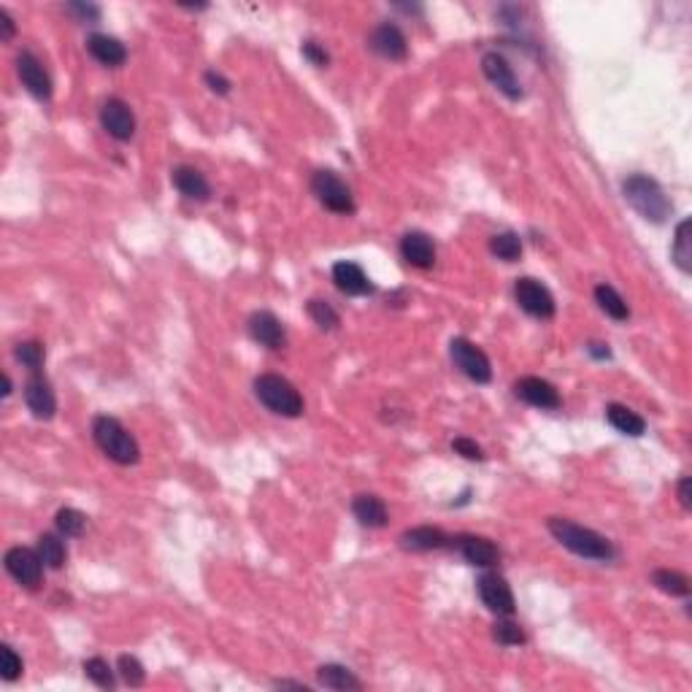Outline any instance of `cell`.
<instances>
[{"label":"cell","instance_id":"obj_1","mask_svg":"<svg viewBox=\"0 0 692 692\" xmlns=\"http://www.w3.org/2000/svg\"><path fill=\"white\" fill-rule=\"evenodd\" d=\"M547 528H549V533L555 536V541L560 547H566L568 552H574L584 560L608 563V560L617 558V547L606 536H600V533H595L584 525H577L566 517H549Z\"/></svg>","mask_w":692,"mask_h":692},{"label":"cell","instance_id":"obj_2","mask_svg":"<svg viewBox=\"0 0 692 692\" xmlns=\"http://www.w3.org/2000/svg\"><path fill=\"white\" fill-rule=\"evenodd\" d=\"M622 195L630 203V209L652 225H663L674 212V203L668 201L666 190L652 176H644V173L628 176L622 182Z\"/></svg>","mask_w":692,"mask_h":692},{"label":"cell","instance_id":"obj_3","mask_svg":"<svg viewBox=\"0 0 692 692\" xmlns=\"http://www.w3.org/2000/svg\"><path fill=\"white\" fill-rule=\"evenodd\" d=\"M254 395L268 411H273L279 417H287V420L301 417L303 409H306L303 395L295 390V384L290 379L279 376V373H260L254 379Z\"/></svg>","mask_w":692,"mask_h":692},{"label":"cell","instance_id":"obj_4","mask_svg":"<svg viewBox=\"0 0 692 692\" xmlns=\"http://www.w3.org/2000/svg\"><path fill=\"white\" fill-rule=\"evenodd\" d=\"M93 439L95 444L101 447V452L106 458H112L119 465H135L141 460V450H138V441L127 433V428L114 420V417H95L93 422Z\"/></svg>","mask_w":692,"mask_h":692},{"label":"cell","instance_id":"obj_5","mask_svg":"<svg viewBox=\"0 0 692 692\" xmlns=\"http://www.w3.org/2000/svg\"><path fill=\"white\" fill-rule=\"evenodd\" d=\"M311 193H314L317 201H320L328 212H333V214L349 217V214L357 212L354 195H351L349 184H346L339 173H333V171H317V173L311 176Z\"/></svg>","mask_w":692,"mask_h":692},{"label":"cell","instance_id":"obj_6","mask_svg":"<svg viewBox=\"0 0 692 692\" xmlns=\"http://www.w3.org/2000/svg\"><path fill=\"white\" fill-rule=\"evenodd\" d=\"M514 298L519 303V309L536 320H552L555 311H558V303L552 298V292L539 282V279H530V276H522L517 279L514 284Z\"/></svg>","mask_w":692,"mask_h":692},{"label":"cell","instance_id":"obj_7","mask_svg":"<svg viewBox=\"0 0 692 692\" xmlns=\"http://www.w3.org/2000/svg\"><path fill=\"white\" fill-rule=\"evenodd\" d=\"M5 571L16 584H22L25 589H35L44 578V560L38 555V549H27V547H11L5 552Z\"/></svg>","mask_w":692,"mask_h":692},{"label":"cell","instance_id":"obj_8","mask_svg":"<svg viewBox=\"0 0 692 692\" xmlns=\"http://www.w3.org/2000/svg\"><path fill=\"white\" fill-rule=\"evenodd\" d=\"M450 354H452V362L460 368L462 373L476 381V384H487L492 379V365H489V357L473 344L468 339H452L450 344Z\"/></svg>","mask_w":692,"mask_h":692},{"label":"cell","instance_id":"obj_9","mask_svg":"<svg viewBox=\"0 0 692 692\" xmlns=\"http://www.w3.org/2000/svg\"><path fill=\"white\" fill-rule=\"evenodd\" d=\"M476 589H479L481 603H484L492 614H498V617H511V614H514V608H517L514 592H511L509 581L500 577V574H495V571L481 574L479 581H476Z\"/></svg>","mask_w":692,"mask_h":692},{"label":"cell","instance_id":"obj_10","mask_svg":"<svg viewBox=\"0 0 692 692\" xmlns=\"http://www.w3.org/2000/svg\"><path fill=\"white\" fill-rule=\"evenodd\" d=\"M481 71H484V76L489 79V84H492L498 93H503L509 101H522V98H525V90H522V84H519L514 68L506 63L503 54L487 52V54L481 57Z\"/></svg>","mask_w":692,"mask_h":692},{"label":"cell","instance_id":"obj_11","mask_svg":"<svg viewBox=\"0 0 692 692\" xmlns=\"http://www.w3.org/2000/svg\"><path fill=\"white\" fill-rule=\"evenodd\" d=\"M25 403L33 411L35 420L49 422L57 414V395L52 390V381L41 371L27 376V381H25Z\"/></svg>","mask_w":692,"mask_h":692},{"label":"cell","instance_id":"obj_12","mask_svg":"<svg viewBox=\"0 0 692 692\" xmlns=\"http://www.w3.org/2000/svg\"><path fill=\"white\" fill-rule=\"evenodd\" d=\"M16 74H19L22 87L33 98H38V101H49L52 98V79H49L44 63L33 52H19V57H16Z\"/></svg>","mask_w":692,"mask_h":692},{"label":"cell","instance_id":"obj_13","mask_svg":"<svg viewBox=\"0 0 692 692\" xmlns=\"http://www.w3.org/2000/svg\"><path fill=\"white\" fill-rule=\"evenodd\" d=\"M514 395L519 400H525L528 406H536V409H544V411H555V409L563 406V398L555 390V384H549L541 376H522L514 384Z\"/></svg>","mask_w":692,"mask_h":692},{"label":"cell","instance_id":"obj_14","mask_svg":"<svg viewBox=\"0 0 692 692\" xmlns=\"http://www.w3.org/2000/svg\"><path fill=\"white\" fill-rule=\"evenodd\" d=\"M101 124L114 141H130L135 135V114L122 98H109L101 106Z\"/></svg>","mask_w":692,"mask_h":692},{"label":"cell","instance_id":"obj_15","mask_svg":"<svg viewBox=\"0 0 692 692\" xmlns=\"http://www.w3.org/2000/svg\"><path fill=\"white\" fill-rule=\"evenodd\" d=\"M368 44H371V49H373L379 57H384V60L400 63V60L409 57V41H406L403 30H400L398 25H392V22L379 25V27L371 33Z\"/></svg>","mask_w":692,"mask_h":692},{"label":"cell","instance_id":"obj_16","mask_svg":"<svg viewBox=\"0 0 692 692\" xmlns=\"http://www.w3.org/2000/svg\"><path fill=\"white\" fill-rule=\"evenodd\" d=\"M249 336L271 351H279L287 346V331L273 311H254L249 317Z\"/></svg>","mask_w":692,"mask_h":692},{"label":"cell","instance_id":"obj_17","mask_svg":"<svg viewBox=\"0 0 692 692\" xmlns=\"http://www.w3.org/2000/svg\"><path fill=\"white\" fill-rule=\"evenodd\" d=\"M452 544L458 547V552L462 555V560L468 563V566H476V568H492L498 560H500V549L489 541V539H484V536H458V539H452Z\"/></svg>","mask_w":692,"mask_h":692},{"label":"cell","instance_id":"obj_18","mask_svg":"<svg viewBox=\"0 0 692 692\" xmlns=\"http://www.w3.org/2000/svg\"><path fill=\"white\" fill-rule=\"evenodd\" d=\"M400 257L420 271H428L436 265V243L428 232L411 231L400 238Z\"/></svg>","mask_w":692,"mask_h":692},{"label":"cell","instance_id":"obj_19","mask_svg":"<svg viewBox=\"0 0 692 692\" xmlns=\"http://www.w3.org/2000/svg\"><path fill=\"white\" fill-rule=\"evenodd\" d=\"M171 182L173 187L187 198V201H198V203H206L212 198V184L209 179L195 168V165H176L171 171Z\"/></svg>","mask_w":692,"mask_h":692},{"label":"cell","instance_id":"obj_20","mask_svg":"<svg viewBox=\"0 0 692 692\" xmlns=\"http://www.w3.org/2000/svg\"><path fill=\"white\" fill-rule=\"evenodd\" d=\"M450 544H452V536H447L441 528H433V525L411 528L400 536V547L409 552H439V549H447Z\"/></svg>","mask_w":692,"mask_h":692},{"label":"cell","instance_id":"obj_21","mask_svg":"<svg viewBox=\"0 0 692 692\" xmlns=\"http://www.w3.org/2000/svg\"><path fill=\"white\" fill-rule=\"evenodd\" d=\"M333 282L344 295H351V298L373 292V284H371L368 273L357 262H349V260H341V262L333 265Z\"/></svg>","mask_w":692,"mask_h":692},{"label":"cell","instance_id":"obj_22","mask_svg":"<svg viewBox=\"0 0 692 692\" xmlns=\"http://www.w3.org/2000/svg\"><path fill=\"white\" fill-rule=\"evenodd\" d=\"M351 514H354V519H357L362 528H373V530L384 528L387 519H390L384 500H381L379 495H371V492L354 495V500H351Z\"/></svg>","mask_w":692,"mask_h":692},{"label":"cell","instance_id":"obj_23","mask_svg":"<svg viewBox=\"0 0 692 692\" xmlns=\"http://www.w3.org/2000/svg\"><path fill=\"white\" fill-rule=\"evenodd\" d=\"M87 52L101 63V65H109V68H119L124 65L127 60V49L124 44L114 38V35H106V33H93L87 38Z\"/></svg>","mask_w":692,"mask_h":692},{"label":"cell","instance_id":"obj_24","mask_svg":"<svg viewBox=\"0 0 692 692\" xmlns=\"http://www.w3.org/2000/svg\"><path fill=\"white\" fill-rule=\"evenodd\" d=\"M606 420L614 430H619L622 436H630V439H638L647 433V422L644 417H638L633 409L622 406V403H608L606 406Z\"/></svg>","mask_w":692,"mask_h":692},{"label":"cell","instance_id":"obj_25","mask_svg":"<svg viewBox=\"0 0 692 692\" xmlns=\"http://www.w3.org/2000/svg\"><path fill=\"white\" fill-rule=\"evenodd\" d=\"M317 682L328 690H339V692H351V690H362V682L346 668V666H339V663H328V666H320L317 668Z\"/></svg>","mask_w":692,"mask_h":692},{"label":"cell","instance_id":"obj_26","mask_svg":"<svg viewBox=\"0 0 692 692\" xmlns=\"http://www.w3.org/2000/svg\"><path fill=\"white\" fill-rule=\"evenodd\" d=\"M595 301H598V306H600V311L606 314V317H611V320H617V322H625V320H630V306L625 303V298L611 287V284H598L595 287Z\"/></svg>","mask_w":692,"mask_h":692},{"label":"cell","instance_id":"obj_27","mask_svg":"<svg viewBox=\"0 0 692 692\" xmlns=\"http://www.w3.org/2000/svg\"><path fill=\"white\" fill-rule=\"evenodd\" d=\"M692 222L690 220H682L679 228H677V235H674V246H671V257L677 262V268L682 273H690L692 271Z\"/></svg>","mask_w":692,"mask_h":692},{"label":"cell","instance_id":"obj_28","mask_svg":"<svg viewBox=\"0 0 692 692\" xmlns=\"http://www.w3.org/2000/svg\"><path fill=\"white\" fill-rule=\"evenodd\" d=\"M35 549H38V555H41V560H44L46 568L60 571V568L65 566L68 552H65V544L60 541V536H54V533L38 536V547H35Z\"/></svg>","mask_w":692,"mask_h":692},{"label":"cell","instance_id":"obj_29","mask_svg":"<svg viewBox=\"0 0 692 692\" xmlns=\"http://www.w3.org/2000/svg\"><path fill=\"white\" fill-rule=\"evenodd\" d=\"M652 584L660 592L671 595V598H687L690 595V578L679 574V571H671V568H657L652 574Z\"/></svg>","mask_w":692,"mask_h":692},{"label":"cell","instance_id":"obj_30","mask_svg":"<svg viewBox=\"0 0 692 692\" xmlns=\"http://www.w3.org/2000/svg\"><path fill=\"white\" fill-rule=\"evenodd\" d=\"M489 252H492L498 260H503V262H514V260L522 257V238L514 231L495 232V235L489 238Z\"/></svg>","mask_w":692,"mask_h":692},{"label":"cell","instance_id":"obj_31","mask_svg":"<svg viewBox=\"0 0 692 692\" xmlns=\"http://www.w3.org/2000/svg\"><path fill=\"white\" fill-rule=\"evenodd\" d=\"M306 311H309V317L314 320V325H317V328H322V331H336V328L341 325L339 311H336L328 301L314 298V301H309V303H306Z\"/></svg>","mask_w":692,"mask_h":692},{"label":"cell","instance_id":"obj_32","mask_svg":"<svg viewBox=\"0 0 692 692\" xmlns=\"http://www.w3.org/2000/svg\"><path fill=\"white\" fill-rule=\"evenodd\" d=\"M54 525L65 539H79L87 528V517L79 509H60L54 517Z\"/></svg>","mask_w":692,"mask_h":692},{"label":"cell","instance_id":"obj_33","mask_svg":"<svg viewBox=\"0 0 692 692\" xmlns=\"http://www.w3.org/2000/svg\"><path fill=\"white\" fill-rule=\"evenodd\" d=\"M84 677H87L93 685H98L101 690H114L116 687L114 671H112V666H109L104 657H90V660H84Z\"/></svg>","mask_w":692,"mask_h":692},{"label":"cell","instance_id":"obj_34","mask_svg":"<svg viewBox=\"0 0 692 692\" xmlns=\"http://www.w3.org/2000/svg\"><path fill=\"white\" fill-rule=\"evenodd\" d=\"M14 357H16L30 373H35V371H41V365H44L46 349H44V344H38V341H25V344H19L14 349Z\"/></svg>","mask_w":692,"mask_h":692},{"label":"cell","instance_id":"obj_35","mask_svg":"<svg viewBox=\"0 0 692 692\" xmlns=\"http://www.w3.org/2000/svg\"><path fill=\"white\" fill-rule=\"evenodd\" d=\"M492 636H495V641H498L500 647H522V644L528 641V636H525L522 625L509 622V619H500V622L495 625Z\"/></svg>","mask_w":692,"mask_h":692},{"label":"cell","instance_id":"obj_36","mask_svg":"<svg viewBox=\"0 0 692 692\" xmlns=\"http://www.w3.org/2000/svg\"><path fill=\"white\" fill-rule=\"evenodd\" d=\"M116 668H119V677H122L130 687H141V685L146 682V671H143V666L138 663V657H133V655H122L119 663H116Z\"/></svg>","mask_w":692,"mask_h":692},{"label":"cell","instance_id":"obj_37","mask_svg":"<svg viewBox=\"0 0 692 692\" xmlns=\"http://www.w3.org/2000/svg\"><path fill=\"white\" fill-rule=\"evenodd\" d=\"M0 655H3V668H0L3 682H16L22 677V657L8 644L0 647Z\"/></svg>","mask_w":692,"mask_h":692},{"label":"cell","instance_id":"obj_38","mask_svg":"<svg viewBox=\"0 0 692 692\" xmlns=\"http://www.w3.org/2000/svg\"><path fill=\"white\" fill-rule=\"evenodd\" d=\"M65 11L74 14L79 22H90V25H95L101 19V5H95V3H68Z\"/></svg>","mask_w":692,"mask_h":692},{"label":"cell","instance_id":"obj_39","mask_svg":"<svg viewBox=\"0 0 692 692\" xmlns=\"http://www.w3.org/2000/svg\"><path fill=\"white\" fill-rule=\"evenodd\" d=\"M452 450H455L460 458H465V460H484V450H481L473 439H465V436L455 439V441H452Z\"/></svg>","mask_w":692,"mask_h":692},{"label":"cell","instance_id":"obj_40","mask_svg":"<svg viewBox=\"0 0 692 692\" xmlns=\"http://www.w3.org/2000/svg\"><path fill=\"white\" fill-rule=\"evenodd\" d=\"M301 52H303V57H306L311 65H317V68H328V63H331V54H328L317 41H306V44L301 46Z\"/></svg>","mask_w":692,"mask_h":692},{"label":"cell","instance_id":"obj_41","mask_svg":"<svg viewBox=\"0 0 692 692\" xmlns=\"http://www.w3.org/2000/svg\"><path fill=\"white\" fill-rule=\"evenodd\" d=\"M206 84H209V90L217 93V95H228L232 87L231 82H228L222 74H217V71H209V74H206Z\"/></svg>","mask_w":692,"mask_h":692},{"label":"cell","instance_id":"obj_42","mask_svg":"<svg viewBox=\"0 0 692 692\" xmlns=\"http://www.w3.org/2000/svg\"><path fill=\"white\" fill-rule=\"evenodd\" d=\"M14 35H16V25H14V19L8 16V11H5V8H0V41H3V44H8Z\"/></svg>","mask_w":692,"mask_h":692},{"label":"cell","instance_id":"obj_43","mask_svg":"<svg viewBox=\"0 0 692 692\" xmlns=\"http://www.w3.org/2000/svg\"><path fill=\"white\" fill-rule=\"evenodd\" d=\"M692 481L690 476H682L679 479V487H677V495H679V503H682V509L685 511H690L692 509Z\"/></svg>","mask_w":692,"mask_h":692},{"label":"cell","instance_id":"obj_44","mask_svg":"<svg viewBox=\"0 0 692 692\" xmlns=\"http://www.w3.org/2000/svg\"><path fill=\"white\" fill-rule=\"evenodd\" d=\"M587 349H589V354L598 357V360H608V357H611V351H608V346L606 344H589Z\"/></svg>","mask_w":692,"mask_h":692},{"label":"cell","instance_id":"obj_45","mask_svg":"<svg viewBox=\"0 0 692 692\" xmlns=\"http://www.w3.org/2000/svg\"><path fill=\"white\" fill-rule=\"evenodd\" d=\"M273 687H282V690H284V687H292V690H303V692L309 690L306 685H301V682H290V679H276V682H273Z\"/></svg>","mask_w":692,"mask_h":692}]
</instances>
